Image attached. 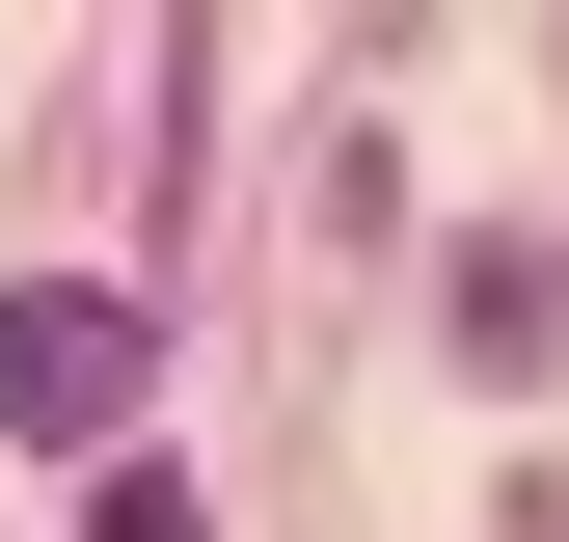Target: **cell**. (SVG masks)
I'll return each instance as SVG.
<instances>
[{"mask_svg": "<svg viewBox=\"0 0 569 542\" xmlns=\"http://www.w3.org/2000/svg\"><path fill=\"white\" fill-rule=\"evenodd\" d=\"M82 542H218V515H190L163 461H109V515H82Z\"/></svg>", "mask_w": 569, "mask_h": 542, "instance_id": "2", "label": "cell"}, {"mask_svg": "<svg viewBox=\"0 0 569 542\" xmlns=\"http://www.w3.org/2000/svg\"><path fill=\"white\" fill-rule=\"evenodd\" d=\"M0 434H136V299L28 271V299H0Z\"/></svg>", "mask_w": 569, "mask_h": 542, "instance_id": "1", "label": "cell"}]
</instances>
